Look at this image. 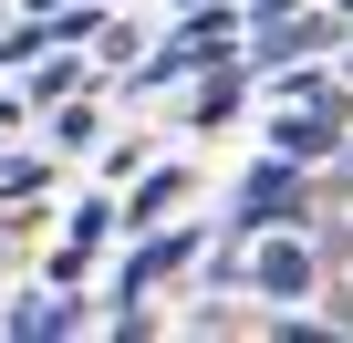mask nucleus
Returning <instances> with one entry per match:
<instances>
[{"instance_id":"obj_1","label":"nucleus","mask_w":353,"mask_h":343,"mask_svg":"<svg viewBox=\"0 0 353 343\" xmlns=\"http://www.w3.org/2000/svg\"><path fill=\"white\" fill-rule=\"evenodd\" d=\"M312 281H322V250H312L301 229H250L239 291H260V302H312Z\"/></svg>"},{"instance_id":"obj_2","label":"nucleus","mask_w":353,"mask_h":343,"mask_svg":"<svg viewBox=\"0 0 353 343\" xmlns=\"http://www.w3.org/2000/svg\"><path fill=\"white\" fill-rule=\"evenodd\" d=\"M312 219V177H301V156H270L239 177V229H301Z\"/></svg>"},{"instance_id":"obj_3","label":"nucleus","mask_w":353,"mask_h":343,"mask_svg":"<svg viewBox=\"0 0 353 343\" xmlns=\"http://www.w3.org/2000/svg\"><path fill=\"white\" fill-rule=\"evenodd\" d=\"M343 135H353V94H322V104H281L270 115V156H301V166L343 156Z\"/></svg>"},{"instance_id":"obj_4","label":"nucleus","mask_w":353,"mask_h":343,"mask_svg":"<svg viewBox=\"0 0 353 343\" xmlns=\"http://www.w3.org/2000/svg\"><path fill=\"white\" fill-rule=\"evenodd\" d=\"M198 250H208V239H198V229H176V219H166V229H145V239L125 250V271H114V302H145V291H166V281L188 271Z\"/></svg>"},{"instance_id":"obj_5","label":"nucleus","mask_w":353,"mask_h":343,"mask_svg":"<svg viewBox=\"0 0 353 343\" xmlns=\"http://www.w3.org/2000/svg\"><path fill=\"white\" fill-rule=\"evenodd\" d=\"M94 312H83V281H42L32 302H11V312H0V333H11V343H73Z\"/></svg>"},{"instance_id":"obj_6","label":"nucleus","mask_w":353,"mask_h":343,"mask_svg":"<svg viewBox=\"0 0 353 343\" xmlns=\"http://www.w3.org/2000/svg\"><path fill=\"white\" fill-rule=\"evenodd\" d=\"M176 208H188V166H145L135 198H125V229H166Z\"/></svg>"},{"instance_id":"obj_7","label":"nucleus","mask_w":353,"mask_h":343,"mask_svg":"<svg viewBox=\"0 0 353 343\" xmlns=\"http://www.w3.org/2000/svg\"><path fill=\"white\" fill-rule=\"evenodd\" d=\"M312 42H322V21H291V11H260V52H239V63H270V73H281V63H301Z\"/></svg>"},{"instance_id":"obj_8","label":"nucleus","mask_w":353,"mask_h":343,"mask_svg":"<svg viewBox=\"0 0 353 343\" xmlns=\"http://www.w3.org/2000/svg\"><path fill=\"white\" fill-rule=\"evenodd\" d=\"M63 239H73V250H104V239H125V208L94 188V198H73V208H63Z\"/></svg>"},{"instance_id":"obj_9","label":"nucleus","mask_w":353,"mask_h":343,"mask_svg":"<svg viewBox=\"0 0 353 343\" xmlns=\"http://www.w3.org/2000/svg\"><path fill=\"white\" fill-rule=\"evenodd\" d=\"M73 84H83V63H73V52H32V84H21V94H32V104H63Z\"/></svg>"},{"instance_id":"obj_10","label":"nucleus","mask_w":353,"mask_h":343,"mask_svg":"<svg viewBox=\"0 0 353 343\" xmlns=\"http://www.w3.org/2000/svg\"><path fill=\"white\" fill-rule=\"evenodd\" d=\"M229 115H239V84L208 73V84H198V125H229Z\"/></svg>"},{"instance_id":"obj_11","label":"nucleus","mask_w":353,"mask_h":343,"mask_svg":"<svg viewBox=\"0 0 353 343\" xmlns=\"http://www.w3.org/2000/svg\"><path fill=\"white\" fill-rule=\"evenodd\" d=\"M42 177H52L42 156H11V166H0V198H42Z\"/></svg>"},{"instance_id":"obj_12","label":"nucleus","mask_w":353,"mask_h":343,"mask_svg":"<svg viewBox=\"0 0 353 343\" xmlns=\"http://www.w3.org/2000/svg\"><path fill=\"white\" fill-rule=\"evenodd\" d=\"M52 146H94V104H63L52 115Z\"/></svg>"},{"instance_id":"obj_13","label":"nucleus","mask_w":353,"mask_h":343,"mask_svg":"<svg viewBox=\"0 0 353 343\" xmlns=\"http://www.w3.org/2000/svg\"><path fill=\"white\" fill-rule=\"evenodd\" d=\"M32 125V94H0V135H21Z\"/></svg>"},{"instance_id":"obj_14","label":"nucleus","mask_w":353,"mask_h":343,"mask_svg":"<svg viewBox=\"0 0 353 343\" xmlns=\"http://www.w3.org/2000/svg\"><path fill=\"white\" fill-rule=\"evenodd\" d=\"M260 11H291V0H250V21H260Z\"/></svg>"},{"instance_id":"obj_15","label":"nucleus","mask_w":353,"mask_h":343,"mask_svg":"<svg viewBox=\"0 0 353 343\" xmlns=\"http://www.w3.org/2000/svg\"><path fill=\"white\" fill-rule=\"evenodd\" d=\"M0 73H11V42H0Z\"/></svg>"}]
</instances>
